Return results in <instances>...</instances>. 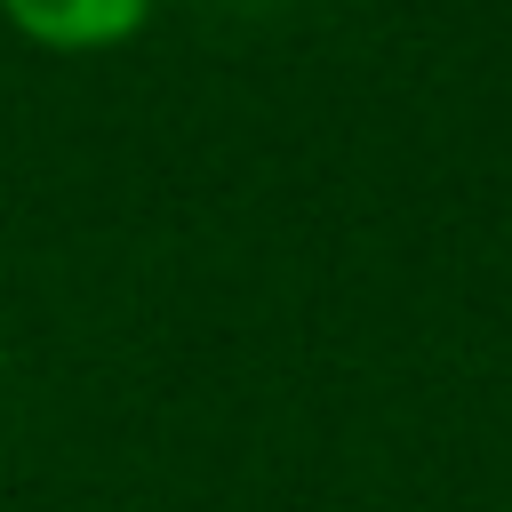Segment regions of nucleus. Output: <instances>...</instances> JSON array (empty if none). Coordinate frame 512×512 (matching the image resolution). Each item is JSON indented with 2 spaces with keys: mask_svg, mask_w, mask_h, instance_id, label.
Segmentation results:
<instances>
[{
  "mask_svg": "<svg viewBox=\"0 0 512 512\" xmlns=\"http://www.w3.org/2000/svg\"><path fill=\"white\" fill-rule=\"evenodd\" d=\"M0 16L56 56H88V48H120L144 32L152 0H0Z\"/></svg>",
  "mask_w": 512,
  "mask_h": 512,
  "instance_id": "f257e3e1",
  "label": "nucleus"
}]
</instances>
